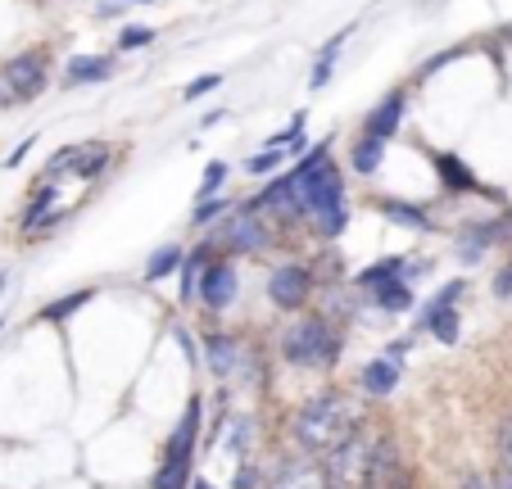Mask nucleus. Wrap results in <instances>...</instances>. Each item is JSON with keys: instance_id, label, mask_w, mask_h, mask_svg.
<instances>
[{"instance_id": "obj_32", "label": "nucleus", "mask_w": 512, "mask_h": 489, "mask_svg": "<svg viewBox=\"0 0 512 489\" xmlns=\"http://www.w3.org/2000/svg\"><path fill=\"white\" fill-rule=\"evenodd\" d=\"M232 209V200H204L200 209H195V222H209V218H218V213H227Z\"/></svg>"}, {"instance_id": "obj_1", "label": "nucleus", "mask_w": 512, "mask_h": 489, "mask_svg": "<svg viewBox=\"0 0 512 489\" xmlns=\"http://www.w3.org/2000/svg\"><path fill=\"white\" fill-rule=\"evenodd\" d=\"M354 413H349V403L340 394H322L295 417V440H300L304 453H331L345 435H354Z\"/></svg>"}, {"instance_id": "obj_10", "label": "nucleus", "mask_w": 512, "mask_h": 489, "mask_svg": "<svg viewBox=\"0 0 512 489\" xmlns=\"http://www.w3.org/2000/svg\"><path fill=\"white\" fill-rule=\"evenodd\" d=\"M259 209H245L236 222H227V227H218V236H223L227 250H241V254H254V250H268V227H263L259 218H254Z\"/></svg>"}, {"instance_id": "obj_38", "label": "nucleus", "mask_w": 512, "mask_h": 489, "mask_svg": "<svg viewBox=\"0 0 512 489\" xmlns=\"http://www.w3.org/2000/svg\"><path fill=\"white\" fill-rule=\"evenodd\" d=\"M490 489H512V476H508V471H499V476L490 480Z\"/></svg>"}, {"instance_id": "obj_26", "label": "nucleus", "mask_w": 512, "mask_h": 489, "mask_svg": "<svg viewBox=\"0 0 512 489\" xmlns=\"http://www.w3.org/2000/svg\"><path fill=\"white\" fill-rule=\"evenodd\" d=\"M277 163H281V150H277V145H272V150L254 154V159H245V173H250V177H259V173H272Z\"/></svg>"}, {"instance_id": "obj_37", "label": "nucleus", "mask_w": 512, "mask_h": 489, "mask_svg": "<svg viewBox=\"0 0 512 489\" xmlns=\"http://www.w3.org/2000/svg\"><path fill=\"white\" fill-rule=\"evenodd\" d=\"M458 489H490V480H485V476H467Z\"/></svg>"}, {"instance_id": "obj_3", "label": "nucleus", "mask_w": 512, "mask_h": 489, "mask_svg": "<svg viewBox=\"0 0 512 489\" xmlns=\"http://www.w3.org/2000/svg\"><path fill=\"white\" fill-rule=\"evenodd\" d=\"M195 431H200V399H191L186 422L177 426V435L168 440V453H164V462H159L155 489H186V480H191V458H195Z\"/></svg>"}, {"instance_id": "obj_4", "label": "nucleus", "mask_w": 512, "mask_h": 489, "mask_svg": "<svg viewBox=\"0 0 512 489\" xmlns=\"http://www.w3.org/2000/svg\"><path fill=\"white\" fill-rule=\"evenodd\" d=\"M368 435L354 431L327 453V467H322V480H331L336 489H363V471H368Z\"/></svg>"}, {"instance_id": "obj_25", "label": "nucleus", "mask_w": 512, "mask_h": 489, "mask_svg": "<svg viewBox=\"0 0 512 489\" xmlns=\"http://www.w3.org/2000/svg\"><path fill=\"white\" fill-rule=\"evenodd\" d=\"M50 204H55V186H41V191H37V200H32V209L23 213V227H28V231L37 227V218L50 209Z\"/></svg>"}, {"instance_id": "obj_5", "label": "nucleus", "mask_w": 512, "mask_h": 489, "mask_svg": "<svg viewBox=\"0 0 512 489\" xmlns=\"http://www.w3.org/2000/svg\"><path fill=\"white\" fill-rule=\"evenodd\" d=\"M309 290H313V277H309V268H304V263H281V268H272L268 295H272V304H277V308L295 313V308L309 299Z\"/></svg>"}, {"instance_id": "obj_28", "label": "nucleus", "mask_w": 512, "mask_h": 489, "mask_svg": "<svg viewBox=\"0 0 512 489\" xmlns=\"http://www.w3.org/2000/svg\"><path fill=\"white\" fill-rule=\"evenodd\" d=\"M223 182H227V163H209V168H204V182H200V195L213 200V191H218Z\"/></svg>"}, {"instance_id": "obj_8", "label": "nucleus", "mask_w": 512, "mask_h": 489, "mask_svg": "<svg viewBox=\"0 0 512 489\" xmlns=\"http://www.w3.org/2000/svg\"><path fill=\"white\" fill-rule=\"evenodd\" d=\"M204 358H209V372L218 376V381L250 372V354H245V349L236 345L232 336H223V331H213V336H204Z\"/></svg>"}, {"instance_id": "obj_31", "label": "nucleus", "mask_w": 512, "mask_h": 489, "mask_svg": "<svg viewBox=\"0 0 512 489\" xmlns=\"http://www.w3.org/2000/svg\"><path fill=\"white\" fill-rule=\"evenodd\" d=\"M150 41H155V32H150V28H127L118 46H123V50H132V46H150Z\"/></svg>"}, {"instance_id": "obj_21", "label": "nucleus", "mask_w": 512, "mask_h": 489, "mask_svg": "<svg viewBox=\"0 0 512 489\" xmlns=\"http://www.w3.org/2000/svg\"><path fill=\"white\" fill-rule=\"evenodd\" d=\"M381 154H386V145L372 141V136H363V141L354 145V168H358L363 177H372V173L381 168Z\"/></svg>"}, {"instance_id": "obj_33", "label": "nucleus", "mask_w": 512, "mask_h": 489, "mask_svg": "<svg viewBox=\"0 0 512 489\" xmlns=\"http://www.w3.org/2000/svg\"><path fill=\"white\" fill-rule=\"evenodd\" d=\"M499 453H503V471L512 476V422H503V431H499Z\"/></svg>"}, {"instance_id": "obj_20", "label": "nucleus", "mask_w": 512, "mask_h": 489, "mask_svg": "<svg viewBox=\"0 0 512 489\" xmlns=\"http://www.w3.org/2000/svg\"><path fill=\"white\" fill-rule=\"evenodd\" d=\"M377 304L386 308V313H408V308H413V290H408L404 281H390V286H377Z\"/></svg>"}, {"instance_id": "obj_39", "label": "nucleus", "mask_w": 512, "mask_h": 489, "mask_svg": "<svg viewBox=\"0 0 512 489\" xmlns=\"http://www.w3.org/2000/svg\"><path fill=\"white\" fill-rule=\"evenodd\" d=\"M191 489H213V485H209V480H191Z\"/></svg>"}, {"instance_id": "obj_19", "label": "nucleus", "mask_w": 512, "mask_h": 489, "mask_svg": "<svg viewBox=\"0 0 512 489\" xmlns=\"http://www.w3.org/2000/svg\"><path fill=\"white\" fill-rule=\"evenodd\" d=\"M204 263H209V245H204V250H195L191 259L182 263V304H191V299L200 295V277H204Z\"/></svg>"}, {"instance_id": "obj_7", "label": "nucleus", "mask_w": 512, "mask_h": 489, "mask_svg": "<svg viewBox=\"0 0 512 489\" xmlns=\"http://www.w3.org/2000/svg\"><path fill=\"white\" fill-rule=\"evenodd\" d=\"M0 82H5V87H14V91H10L14 100L41 96V87H46V59H41V55H19V59H10V64H5V73H0Z\"/></svg>"}, {"instance_id": "obj_35", "label": "nucleus", "mask_w": 512, "mask_h": 489, "mask_svg": "<svg viewBox=\"0 0 512 489\" xmlns=\"http://www.w3.org/2000/svg\"><path fill=\"white\" fill-rule=\"evenodd\" d=\"M254 485H263V476L254 467H241V476H236V489H254Z\"/></svg>"}, {"instance_id": "obj_22", "label": "nucleus", "mask_w": 512, "mask_h": 489, "mask_svg": "<svg viewBox=\"0 0 512 489\" xmlns=\"http://www.w3.org/2000/svg\"><path fill=\"white\" fill-rule=\"evenodd\" d=\"M173 268H182V250H177V245H164L155 259L145 263V281H164Z\"/></svg>"}, {"instance_id": "obj_29", "label": "nucleus", "mask_w": 512, "mask_h": 489, "mask_svg": "<svg viewBox=\"0 0 512 489\" xmlns=\"http://www.w3.org/2000/svg\"><path fill=\"white\" fill-rule=\"evenodd\" d=\"M463 295V281H449L445 290H435V299H431V308H426V317L431 313H440V308H454V299Z\"/></svg>"}, {"instance_id": "obj_30", "label": "nucleus", "mask_w": 512, "mask_h": 489, "mask_svg": "<svg viewBox=\"0 0 512 489\" xmlns=\"http://www.w3.org/2000/svg\"><path fill=\"white\" fill-rule=\"evenodd\" d=\"M87 299H91V290H78V295H64L55 308H46V317H50V322H55V317H68V313H73V308H82V304H87Z\"/></svg>"}, {"instance_id": "obj_34", "label": "nucleus", "mask_w": 512, "mask_h": 489, "mask_svg": "<svg viewBox=\"0 0 512 489\" xmlns=\"http://www.w3.org/2000/svg\"><path fill=\"white\" fill-rule=\"evenodd\" d=\"M494 295H499V299H508V295H512V263L499 272V277H494Z\"/></svg>"}, {"instance_id": "obj_24", "label": "nucleus", "mask_w": 512, "mask_h": 489, "mask_svg": "<svg viewBox=\"0 0 512 489\" xmlns=\"http://www.w3.org/2000/svg\"><path fill=\"white\" fill-rule=\"evenodd\" d=\"M426 322H431V331L445 340V345H454L458 340V308H440V313H431Z\"/></svg>"}, {"instance_id": "obj_36", "label": "nucleus", "mask_w": 512, "mask_h": 489, "mask_svg": "<svg viewBox=\"0 0 512 489\" xmlns=\"http://www.w3.org/2000/svg\"><path fill=\"white\" fill-rule=\"evenodd\" d=\"M408 345H413V340H395V345H390V363H399V358L408 354Z\"/></svg>"}, {"instance_id": "obj_14", "label": "nucleus", "mask_w": 512, "mask_h": 489, "mask_svg": "<svg viewBox=\"0 0 512 489\" xmlns=\"http://www.w3.org/2000/svg\"><path fill=\"white\" fill-rule=\"evenodd\" d=\"M499 236H503L499 222H481V227H467L463 236H458V254H463V263H476Z\"/></svg>"}, {"instance_id": "obj_2", "label": "nucleus", "mask_w": 512, "mask_h": 489, "mask_svg": "<svg viewBox=\"0 0 512 489\" xmlns=\"http://www.w3.org/2000/svg\"><path fill=\"white\" fill-rule=\"evenodd\" d=\"M281 354H286L290 363H300V367L336 363L340 336L331 331L327 322H322V317H300V322H295L286 336H281Z\"/></svg>"}, {"instance_id": "obj_18", "label": "nucleus", "mask_w": 512, "mask_h": 489, "mask_svg": "<svg viewBox=\"0 0 512 489\" xmlns=\"http://www.w3.org/2000/svg\"><path fill=\"white\" fill-rule=\"evenodd\" d=\"M435 173L445 177L449 191H472V186H476V177L463 168V159H458V154H435Z\"/></svg>"}, {"instance_id": "obj_40", "label": "nucleus", "mask_w": 512, "mask_h": 489, "mask_svg": "<svg viewBox=\"0 0 512 489\" xmlns=\"http://www.w3.org/2000/svg\"><path fill=\"white\" fill-rule=\"evenodd\" d=\"M0 105H10V96H0Z\"/></svg>"}, {"instance_id": "obj_9", "label": "nucleus", "mask_w": 512, "mask_h": 489, "mask_svg": "<svg viewBox=\"0 0 512 489\" xmlns=\"http://www.w3.org/2000/svg\"><path fill=\"white\" fill-rule=\"evenodd\" d=\"M236 290H241V281H236V268H227V263H213V268H204L200 277V304L204 308H232L236 304Z\"/></svg>"}, {"instance_id": "obj_15", "label": "nucleus", "mask_w": 512, "mask_h": 489, "mask_svg": "<svg viewBox=\"0 0 512 489\" xmlns=\"http://www.w3.org/2000/svg\"><path fill=\"white\" fill-rule=\"evenodd\" d=\"M268 489H322V471L313 462H290V467H281L272 476Z\"/></svg>"}, {"instance_id": "obj_6", "label": "nucleus", "mask_w": 512, "mask_h": 489, "mask_svg": "<svg viewBox=\"0 0 512 489\" xmlns=\"http://www.w3.org/2000/svg\"><path fill=\"white\" fill-rule=\"evenodd\" d=\"M399 476H408L404 462H399V444L390 435H381L368 449V471H363V489H390Z\"/></svg>"}, {"instance_id": "obj_11", "label": "nucleus", "mask_w": 512, "mask_h": 489, "mask_svg": "<svg viewBox=\"0 0 512 489\" xmlns=\"http://www.w3.org/2000/svg\"><path fill=\"white\" fill-rule=\"evenodd\" d=\"M404 109H408V96H404V91H390V96L368 114V123H363V136H372V141L386 145L390 136L399 132V123H404Z\"/></svg>"}, {"instance_id": "obj_16", "label": "nucleus", "mask_w": 512, "mask_h": 489, "mask_svg": "<svg viewBox=\"0 0 512 489\" xmlns=\"http://www.w3.org/2000/svg\"><path fill=\"white\" fill-rule=\"evenodd\" d=\"M358 385L368 394H390L399 385V363H390V358H377V363H368L363 372H358Z\"/></svg>"}, {"instance_id": "obj_27", "label": "nucleus", "mask_w": 512, "mask_h": 489, "mask_svg": "<svg viewBox=\"0 0 512 489\" xmlns=\"http://www.w3.org/2000/svg\"><path fill=\"white\" fill-rule=\"evenodd\" d=\"M218 87H223V77H218V73H204V77H195V82L182 91V96H186V100H204L209 91H218Z\"/></svg>"}, {"instance_id": "obj_23", "label": "nucleus", "mask_w": 512, "mask_h": 489, "mask_svg": "<svg viewBox=\"0 0 512 489\" xmlns=\"http://www.w3.org/2000/svg\"><path fill=\"white\" fill-rule=\"evenodd\" d=\"M381 213H386L390 222H399V227L426 231V213H422V209H413V204H395V200H386V204H381Z\"/></svg>"}, {"instance_id": "obj_13", "label": "nucleus", "mask_w": 512, "mask_h": 489, "mask_svg": "<svg viewBox=\"0 0 512 489\" xmlns=\"http://www.w3.org/2000/svg\"><path fill=\"white\" fill-rule=\"evenodd\" d=\"M426 268H417V263H404V259H381L372 263L368 272H358V286H390V281H404V277H422Z\"/></svg>"}, {"instance_id": "obj_17", "label": "nucleus", "mask_w": 512, "mask_h": 489, "mask_svg": "<svg viewBox=\"0 0 512 489\" xmlns=\"http://www.w3.org/2000/svg\"><path fill=\"white\" fill-rule=\"evenodd\" d=\"M114 73V64L109 59H87V55H78L73 64H68V87H87V82H105V77Z\"/></svg>"}, {"instance_id": "obj_12", "label": "nucleus", "mask_w": 512, "mask_h": 489, "mask_svg": "<svg viewBox=\"0 0 512 489\" xmlns=\"http://www.w3.org/2000/svg\"><path fill=\"white\" fill-rule=\"evenodd\" d=\"M59 168H73L78 177H96L109 168V145L91 141V145H78V150H64L55 163H50V173H59Z\"/></svg>"}]
</instances>
